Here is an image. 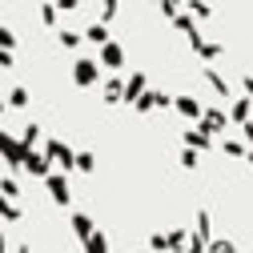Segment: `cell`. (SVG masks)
I'll return each mask as SVG.
<instances>
[{
  "label": "cell",
  "mask_w": 253,
  "mask_h": 253,
  "mask_svg": "<svg viewBox=\"0 0 253 253\" xmlns=\"http://www.w3.org/2000/svg\"><path fill=\"white\" fill-rule=\"evenodd\" d=\"M209 253H237V245L221 237V241H213V245H209Z\"/></svg>",
  "instance_id": "cell-1"
}]
</instances>
